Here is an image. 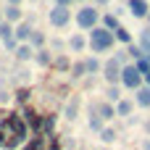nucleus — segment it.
<instances>
[{
  "mask_svg": "<svg viewBox=\"0 0 150 150\" xmlns=\"http://www.w3.org/2000/svg\"><path fill=\"white\" fill-rule=\"evenodd\" d=\"M100 26H105L108 32H116L121 24H119V16H116V13H105V16L100 18Z\"/></svg>",
  "mask_w": 150,
  "mask_h": 150,
  "instance_id": "obj_20",
  "label": "nucleus"
},
{
  "mask_svg": "<svg viewBox=\"0 0 150 150\" xmlns=\"http://www.w3.org/2000/svg\"><path fill=\"white\" fill-rule=\"evenodd\" d=\"M92 108H95V113H98L103 121H111V119H116V105H111L108 100H100V103H95Z\"/></svg>",
  "mask_w": 150,
  "mask_h": 150,
  "instance_id": "obj_10",
  "label": "nucleus"
},
{
  "mask_svg": "<svg viewBox=\"0 0 150 150\" xmlns=\"http://www.w3.org/2000/svg\"><path fill=\"white\" fill-rule=\"evenodd\" d=\"M32 34H34L32 21H21L18 26H13V37H16V42H18V45H26V42L32 40Z\"/></svg>",
  "mask_w": 150,
  "mask_h": 150,
  "instance_id": "obj_8",
  "label": "nucleus"
},
{
  "mask_svg": "<svg viewBox=\"0 0 150 150\" xmlns=\"http://www.w3.org/2000/svg\"><path fill=\"white\" fill-rule=\"evenodd\" d=\"M63 45H66V42H63V40H53V47H55V50H61V47H63Z\"/></svg>",
  "mask_w": 150,
  "mask_h": 150,
  "instance_id": "obj_34",
  "label": "nucleus"
},
{
  "mask_svg": "<svg viewBox=\"0 0 150 150\" xmlns=\"http://www.w3.org/2000/svg\"><path fill=\"white\" fill-rule=\"evenodd\" d=\"M0 142H5V140H3V129H0Z\"/></svg>",
  "mask_w": 150,
  "mask_h": 150,
  "instance_id": "obj_40",
  "label": "nucleus"
},
{
  "mask_svg": "<svg viewBox=\"0 0 150 150\" xmlns=\"http://www.w3.org/2000/svg\"><path fill=\"white\" fill-rule=\"evenodd\" d=\"M47 21L53 24V26H66L69 21H71V11L69 8H63V5H53L50 8V13H47Z\"/></svg>",
  "mask_w": 150,
  "mask_h": 150,
  "instance_id": "obj_6",
  "label": "nucleus"
},
{
  "mask_svg": "<svg viewBox=\"0 0 150 150\" xmlns=\"http://www.w3.org/2000/svg\"><path fill=\"white\" fill-rule=\"evenodd\" d=\"M3 21H5V18H3V13H0V24H3Z\"/></svg>",
  "mask_w": 150,
  "mask_h": 150,
  "instance_id": "obj_41",
  "label": "nucleus"
},
{
  "mask_svg": "<svg viewBox=\"0 0 150 150\" xmlns=\"http://www.w3.org/2000/svg\"><path fill=\"white\" fill-rule=\"evenodd\" d=\"M145 132H148V134H150V121H145Z\"/></svg>",
  "mask_w": 150,
  "mask_h": 150,
  "instance_id": "obj_39",
  "label": "nucleus"
},
{
  "mask_svg": "<svg viewBox=\"0 0 150 150\" xmlns=\"http://www.w3.org/2000/svg\"><path fill=\"white\" fill-rule=\"evenodd\" d=\"M45 145H47V137H45V134H34V137L24 145V150H45Z\"/></svg>",
  "mask_w": 150,
  "mask_h": 150,
  "instance_id": "obj_19",
  "label": "nucleus"
},
{
  "mask_svg": "<svg viewBox=\"0 0 150 150\" xmlns=\"http://www.w3.org/2000/svg\"><path fill=\"white\" fill-rule=\"evenodd\" d=\"M121 84H124L127 90H134V92L145 84V79H142V74L137 71L134 63H124V69H121Z\"/></svg>",
  "mask_w": 150,
  "mask_h": 150,
  "instance_id": "obj_4",
  "label": "nucleus"
},
{
  "mask_svg": "<svg viewBox=\"0 0 150 150\" xmlns=\"http://www.w3.org/2000/svg\"><path fill=\"white\" fill-rule=\"evenodd\" d=\"M3 18H5L8 24H16V26H18V24L24 21V11H21L18 5H8V8L3 11Z\"/></svg>",
  "mask_w": 150,
  "mask_h": 150,
  "instance_id": "obj_11",
  "label": "nucleus"
},
{
  "mask_svg": "<svg viewBox=\"0 0 150 150\" xmlns=\"http://www.w3.org/2000/svg\"><path fill=\"white\" fill-rule=\"evenodd\" d=\"M145 84H148V87H150V71H148V74H145Z\"/></svg>",
  "mask_w": 150,
  "mask_h": 150,
  "instance_id": "obj_38",
  "label": "nucleus"
},
{
  "mask_svg": "<svg viewBox=\"0 0 150 150\" xmlns=\"http://www.w3.org/2000/svg\"><path fill=\"white\" fill-rule=\"evenodd\" d=\"M140 47H142V53L150 55V26H145L142 32H140V42H137Z\"/></svg>",
  "mask_w": 150,
  "mask_h": 150,
  "instance_id": "obj_25",
  "label": "nucleus"
},
{
  "mask_svg": "<svg viewBox=\"0 0 150 150\" xmlns=\"http://www.w3.org/2000/svg\"><path fill=\"white\" fill-rule=\"evenodd\" d=\"M103 124H105V121H103V119H100V116H98V113H95V108H90V129H92V132H98V134H100V132H103V129H105V127H103Z\"/></svg>",
  "mask_w": 150,
  "mask_h": 150,
  "instance_id": "obj_24",
  "label": "nucleus"
},
{
  "mask_svg": "<svg viewBox=\"0 0 150 150\" xmlns=\"http://www.w3.org/2000/svg\"><path fill=\"white\" fill-rule=\"evenodd\" d=\"M79 98H71L69 103H66V111H63V116H66V121H76V116H79Z\"/></svg>",
  "mask_w": 150,
  "mask_h": 150,
  "instance_id": "obj_15",
  "label": "nucleus"
},
{
  "mask_svg": "<svg viewBox=\"0 0 150 150\" xmlns=\"http://www.w3.org/2000/svg\"><path fill=\"white\" fill-rule=\"evenodd\" d=\"M95 3H98V5H108L111 0H95Z\"/></svg>",
  "mask_w": 150,
  "mask_h": 150,
  "instance_id": "obj_37",
  "label": "nucleus"
},
{
  "mask_svg": "<svg viewBox=\"0 0 150 150\" xmlns=\"http://www.w3.org/2000/svg\"><path fill=\"white\" fill-rule=\"evenodd\" d=\"M148 26H150V16H148Z\"/></svg>",
  "mask_w": 150,
  "mask_h": 150,
  "instance_id": "obj_42",
  "label": "nucleus"
},
{
  "mask_svg": "<svg viewBox=\"0 0 150 150\" xmlns=\"http://www.w3.org/2000/svg\"><path fill=\"white\" fill-rule=\"evenodd\" d=\"M84 69H87V74H90V76H95L98 71H103V63H100V58H98V55H92V58H87V61H84Z\"/></svg>",
  "mask_w": 150,
  "mask_h": 150,
  "instance_id": "obj_22",
  "label": "nucleus"
},
{
  "mask_svg": "<svg viewBox=\"0 0 150 150\" xmlns=\"http://www.w3.org/2000/svg\"><path fill=\"white\" fill-rule=\"evenodd\" d=\"M134 105L150 108V87H148V84H142V87L137 90V95H134Z\"/></svg>",
  "mask_w": 150,
  "mask_h": 150,
  "instance_id": "obj_13",
  "label": "nucleus"
},
{
  "mask_svg": "<svg viewBox=\"0 0 150 150\" xmlns=\"http://www.w3.org/2000/svg\"><path fill=\"white\" fill-rule=\"evenodd\" d=\"M142 150H150V140H145V142H142Z\"/></svg>",
  "mask_w": 150,
  "mask_h": 150,
  "instance_id": "obj_36",
  "label": "nucleus"
},
{
  "mask_svg": "<svg viewBox=\"0 0 150 150\" xmlns=\"http://www.w3.org/2000/svg\"><path fill=\"white\" fill-rule=\"evenodd\" d=\"M98 137H100V140H103V142H108V145H111V142H113V140H116V137H119V132H116V129H113V127H105V129H103V132H100V134H98Z\"/></svg>",
  "mask_w": 150,
  "mask_h": 150,
  "instance_id": "obj_28",
  "label": "nucleus"
},
{
  "mask_svg": "<svg viewBox=\"0 0 150 150\" xmlns=\"http://www.w3.org/2000/svg\"><path fill=\"white\" fill-rule=\"evenodd\" d=\"M0 129H3V145L5 148H18L21 142L29 140V127L24 124V119L18 113H8V119L0 121Z\"/></svg>",
  "mask_w": 150,
  "mask_h": 150,
  "instance_id": "obj_1",
  "label": "nucleus"
},
{
  "mask_svg": "<svg viewBox=\"0 0 150 150\" xmlns=\"http://www.w3.org/2000/svg\"><path fill=\"white\" fill-rule=\"evenodd\" d=\"M105 100H108L111 105H116L119 100H124V95H121V87H119V84H111V87L105 90Z\"/></svg>",
  "mask_w": 150,
  "mask_h": 150,
  "instance_id": "obj_21",
  "label": "nucleus"
},
{
  "mask_svg": "<svg viewBox=\"0 0 150 150\" xmlns=\"http://www.w3.org/2000/svg\"><path fill=\"white\" fill-rule=\"evenodd\" d=\"M74 79H82V76H87V69H84V61H74L71 63V71H69Z\"/></svg>",
  "mask_w": 150,
  "mask_h": 150,
  "instance_id": "obj_27",
  "label": "nucleus"
},
{
  "mask_svg": "<svg viewBox=\"0 0 150 150\" xmlns=\"http://www.w3.org/2000/svg\"><path fill=\"white\" fill-rule=\"evenodd\" d=\"M34 63H37V66H53V53H50L47 47L37 50V53H34Z\"/></svg>",
  "mask_w": 150,
  "mask_h": 150,
  "instance_id": "obj_17",
  "label": "nucleus"
},
{
  "mask_svg": "<svg viewBox=\"0 0 150 150\" xmlns=\"http://www.w3.org/2000/svg\"><path fill=\"white\" fill-rule=\"evenodd\" d=\"M132 111H134V100L124 98V100L116 103V116H132Z\"/></svg>",
  "mask_w": 150,
  "mask_h": 150,
  "instance_id": "obj_18",
  "label": "nucleus"
},
{
  "mask_svg": "<svg viewBox=\"0 0 150 150\" xmlns=\"http://www.w3.org/2000/svg\"><path fill=\"white\" fill-rule=\"evenodd\" d=\"M127 11H129L134 18H148L150 16V3L148 0H129V3H127Z\"/></svg>",
  "mask_w": 150,
  "mask_h": 150,
  "instance_id": "obj_9",
  "label": "nucleus"
},
{
  "mask_svg": "<svg viewBox=\"0 0 150 150\" xmlns=\"http://www.w3.org/2000/svg\"><path fill=\"white\" fill-rule=\"evenodd\" d=\"M34 53H37V50L26 42V45H18L13 55H16V61H21V63H24V61H32V58H34Z\"/></svg>",
  "mask_w": 150,
  "mask_h": 150,
  "instance_id": "obj_14",
  "label": "nucleus"
},
{
  "mask_svg": "<svg viewBox=\"0 0 150 150\" xmlns=\"http://www.w3.org/2000/svg\"><path fill=\"white\" fill-rule=\"evenodd\" d=\"M8 5H18L21 8V0H8Z\"/></svg>",
  "mask_w": 150,
  "mask_h": 150,
  "instance_id": "obj_35",
  "label": "nucleus"
},
{
  "mask_svg": "<svg viewBox=\"0 0 150 150\" xmlns=\"http://www.w3.org/2000/svg\"><path fill=\"white\" fill-rule=\"evenodd\" d=\"M53 3H55V5H63V8H69V5H71L74 0H53Z\"/></svg>",
  "mask_w": 150,
  "mask_h": 150,
  "instance_id": "obj_33",
  "label": "nucleus"
},
{
  "mask_svg": "<svg viewBox=\"0 0 150 150\" xmlns=\"http://www.w3.org/2000/svg\"><path fill=\"white\" fill-rule=\"evenodd\" d=\"M45 42H47V37H45L42 32H37V29H34V34H32V40H29V45H32L34 50H42V47H45Z\"/></svg>",
  "mask_w": 150,
  "mask_h": 150,
  "instance_id": "obj_26",
  "label": "nucleus"
},
{
  "mask_svg": "<svg viewBox=\"0 0 150 150\" xmlns=\"http://www.w3.org/2000/svg\"><path fill=\"white\" fill-rule=\"evenodd\" d=\"M29 98H32V90H29V87H21V90H16V100H18L21 105H26V103H29Z\"/></svg>",
  "mask_w": 150,
  "mask_h": 150,
  "instance_id": "obj_29",
  "label": "nucleus"
},
{
  "mask_svg": "<svg viewBox=\"0 0 150 150\" xmlns=\"http://www.w3.org/2000/svg\"><path fill=\"white\" fill-rule=\"evenodd\" d=\"M121 69H124V63L113 55V58H108L105 63H103V76H105V82L108 84H119L121 82Z\"/></svg>",
  "mask_w": 150,
  "mask_h": 150,
  "instance_id": "obj_5",
  "label": "nucleus"
},
{
  "mask_svg": "<svg viewBox=\"0 0 150 150\" xmlns=\"http://www.w3.org/2000/svg\"><path fill=\"white\" fill-rule=\"evenodd\" d=\"M100 11L98 8H92V5H82L79 11H76V26L79 29H84V32H92L95 26H100Z\"/></svg>",
  "mask_w": 150,
  "mask_h": 150,
  "instance_id": "obj_3",
  "label": "nucleus"
},
{
  "mask_svg": "<svg viewBox=\"0 0 150 150\" xmlns=\"http://www.w3.org/2000/svg\"><path fill=\"white\" fill-rule=\"evenodd\" d=\"M3 45H5V50H11V53H16V47H18V42H16V37H11V40H5Z\"/></svg>",
  "mask_w": 150,
  "mask_h": 150,
  "instance_id": "obj_32",
  "label": "nucleus"
},
{
  "mask_svg": "<svg viewBox=\"0 0 150 150\" xmlns=\"http://www.w3.org/2000/svg\"><path fill=\"white\" fill-rule=\"evenodd\" d=\"M87 42H90V50H92V53H108V50L113 47L116 37H113V32H108L105 26H95V29L90 32Z\"/></svg>",
  "mask_w": 150,
  "mask_h": 150,
  "instance_id": "obj_2",
  "label": "nucleus"
},
{
  "mask_svg": "<svg viewBox=\"0 0 150 150\" xmlns=\"http://www.w3.org/2000/svg\"><path fill=\"white\" fill-rule=\"evenodd\" d=\"M21 119H24V124H26L34 134H42V116H40L34 108H29V105H26V108L21 111Z\"/></svg>",
  "mask_w": 150,
  "mask_h": 150,
  "instance_id": "obj_7",
  "label": "nucleus"
},
{
  "mask_svg": "<svg viewBox=\"0 0 150 150\" xmlns=\"http://www.w3.org/2000/svg\"><path fill=\"white\" fill-rule=\"evenodd\" d=\"M113 37H116L119 42H124L127 47H129V45H134V40H132V32H129V29H124V26H119V29L113 32Z\"/></svg>",
  "mask_w": 150,
  "mask_h": 150,
  "instance_id": "obj_23",
  "label": "nucleus"
},
{
  "mask_svg": "<svg viewBox=\"0 0 150 150\" xmlns=\"http://www.w3.org/2000/svg\"><path fill=\"white\" fill-rule=\"evenodd\" d=\"M76 3H84V0H76Z\"/></svg>",
  "mask_w": 150,
  "mask_h": 150,
  "instance_id": "obj_43",
  "label": "nucleus"
},
{
  "mask_svg": "<svg viewBox=\"0 0 150 150\" xmlns=\"http://www.w3.org/2000/svg\"><path fill=\"white\" fill-rule=\"evenodd\" d=\"M127 55L137 61V58H142L145 53H142V47H140V45H129V47H127Z\"/></svg>",
  "mask_w": 150,
  "mask_h": 150,
  "instance_id": "obj_31",
  "label": "nucleus"
},
{
  "mask_svg": "<svg viewBox=\"0 0 150 150\" xmlns=\"http://www.w3.org/2000/svg\"><path fill=\"white\" fill-rule=\"evenodd\" d=\"M32 3H37V0H32Z\"/></svg>",
  "mask_w": 150,
  "mask_h": 150,
  "instance_id": "obj_44",
  "label": "nucleus"
},
{
  "mask_svg": "<svg viewBox=\"0 0 150 150\" xmlns=\"http://www.w3.org/2000/svg\"><path fill=\"white\" fill-rule=\"evenodd\" d=\"M53 69L58 71V74H66V71H71V61H69V55H55L53 58Z\"/></svg>",
  "mask_w": 150,
  "mask_h": 150,
  "instance_id": "obj_16",
  "label": "nucleus"
},
{
  "mask_svg": "<svg viewBox=\"0 0 150 150\" xmlns=\"http://www.w3.org/2000/svg\"><path fill=\"white\" fill-rule=\"evenodd\" d=\"M87 45H90V42H87V37H84L82 32L71 34V37H69V42H66V47H69V50H74V53H82Z\"/></svg>",
  "mask_w": 150,
  "mask_h": 150,
  "instance_id": "obj_12",
  "label": "nucleus"
},
{
  "mask_svg": "<svg viewBox=\"0 0 150 150\" xmlns=\"http://www.w3.org/2000/svg\"><path fill=\"white\" fill-rule=\"evenodd\" d=\"M11 37H13V24L3 21V24H0V40L5 42V40H11Z\"/></svg>",
  "mask_w": 150,
  "mask_h": 150,
  "instance_id": "obj_30",
  "label": "nucleus"
}]
</instances>
